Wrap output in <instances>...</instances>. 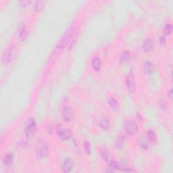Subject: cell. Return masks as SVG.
<instances>
[{"label":"cell","mask_w":173,"mask_h":173,"mask_svg":"<svg viewBox=\"0 0 173 173\" xmlns=\"http://www.w3.org/2000/svg\"><path fill=\"white\" fill-rule=\"evenodd\" d=\"M118 169H119V164H118V162H116L115 161H112L109 163L107 172H114Z\"/></svg>","instance_id":"cell-16"},{"label":"cell","mask_w":173,"mask_h":173,"mask_svg":"<svg viewBox=\"0 0 173 173\" xmlns=\"http://www.w3.org/2000/svg\"><path fill=\"white\" fill-rule=\"evenodd\" d=\"M124 128L126 132L129 135H136L139 131V127L137 123L132 120H126L124 123Z\"/></svg>","instance_id":"cell-3"},{"label":"cell","mask_w":173,"mask_h":173,"mask_svg":"<svg viewBox=\"0 0 173 173\" xmlns=\"http://www.w3.org/2000/svg\"><path fill=\"white\" fill-rule=\"evenodd\" d=\"M56 133L61 139L64 140L70 139L72 137V133L69 128L64 127L61 125H58L56 128Z\"/></svg>","instance_id":"cell-5"},{"label":"cell","mask_w":173,"mask_h":173,"mask_svg":"<svg viewBox=\"0 0 173 173\" xmlns=\"http://www.w3.org/2000/svg\"><path fill=\"white\" fill-rule=\"evenodd\" d=\"M131 59V54L129 53L128 51L125 50V52L123 53L121 56V59H120V62L123 63H126L128 62L129 60Z\"/></svg>","instance_id":"cell-19"},{"label":"cell","mask_w":173,"mask_h":173,"mask_svg":"<svg viewBox=\"0 0 173 173\" xmlns=\"http://www.w3.org/2000/svg\"><path fill=\"white\" fill-rule=\"evenodd\" d=\"M45 1H36L35 4V9L36 12H40L44 8Z\"/></svg>","instance_id":"cell-21"},{"label":"cell","mask_w":173,"mask_h":173,"mask_svg":"<svg viewBox=\"0 0 173 173\" xmlns=\"http://www.w3.org/2000/svg\"><path fill=\"white\" fill-rule=\"evenodd\" d=\"M101 61L98 58H95L93 60L92 66L95 70H97V71L99 70V69H100V68H101Z\"/></svg>","instance_id":"cell-18"},{"label":"cell","mask_w":173,"mask_h":173,"mask_svg":"<svg viewBox=\"0 0 173 173\" xmlns=\"http://www.w3.org/2000/svg\"><path fill=\"white\" fill-rule=\"evenodd\" d=\"M18 49L15 45H12L8 49L4 51L2 54L1 60L3 63H8L12 62L18 54Z\"/></svg>","instance_id":"cell-2"},{"label":"cell","mask_w":173,"mask_h":173,"mask_svg":"<svg viewBox=\"0 0 173 173\" xmlns=\"http://www.w3.org/2000/svg\"><path fill=\"white\" fill-rule=\"evenodd\" d=\"M29 4H30L29 1H20L18 2L19 6L22 7V8H25V7L28 6Z\"/></svg>","instance_id":"cell-26"},{"label":"cell","mask_w":173,"mask_h":173,"mask_svg":"<svg viewBox=\"0 0 173 173\" xmlns=\"http://www.w3.org/2000/svg\"><path fill=\"white\" fill-rule=\"evenodd\" d=\"M99 125L100 126L101 129H103L104 131H106L109 128L110 123H109V121L107 117L101 116L99 120Z\"/></svg>","instance_id":"cell-12"},{"label":"cell","mask_w":173,"mask_h":173,"mask_svg":"<svg viewBox=\"0 0 173 173\" xmlns=\"http://www.w3.org/2000/svg\"><path fill=\"white\" fill-rule=\"evenodd\" d=\"M153 46V41L150 39H147L144 41V42L143 43L142 48L145 52H150L152 50Z\"/></svg>","instance_id":"cell-14"},{"label":"cell","mask_w":173,"mask_h":173,"mask_svg":"<svg viewBox=\"0 0 173 173\" xmlns=\"http://www.w3.org/2000/svg\"><path fill=\"white\" fill-rule=\"evenodd\" d=\"M73 32V28H70L69 30L66 31V33L64 34V35L62 36L60 40L58 41V43L56 45V48L58 49H63L66 46L70 40V38L71 37L72 34Z\"/></svg>","instance_id":"cell-6"},{"label":"cell","mask_w":173,"mask_h":173,"mask_svg":"<svg viewBox=\"0 0 173 173\" xmlns=\"http://www.w3.org/2000/svg\"><path fill=\"white\" fill-rule=\"evenodd\" d=\"M101 156H102V158H103L105 161H106V162L109 161V154H108V153L106 152V151H105V150L102 151Z\"/></svg>","instance_id":"cell-24"},{"label":"cell","mask_w":173,"mask_h":173,"mask_svg":"<svg viewBox=\"0 0 173 173\" xmlns=\"http://www.w3.org/2000/svg\"><path fill=\"white\" fill-rule=\"evenodd\" d=\"M123 143H124V138L122 137V136H120V137L118 138V141H117V147L119 148L123 147Z\"/></svg>","instance_id":"cell-25"},{"label":"cell","mask_w":173,"mask_h":173,"mask_svg":"<svg viewBox=\"0 0 173 173\" xmlns=\"http://www.w3.org/2000/svg\"><path fill=\"white\" fill-rule=\"evenodd\" d=\"M172 32V26L170 24H166L165 27L164 28V33L166 35H169Z\"/></svg>","instance_id":"cell-22"},{"label":"cell","mask_w":173,"mask_h":173,"mask_svg":"<svg viewBox=\"0 0 173 173\" xmlns=\"http://www.w3.org/2000/svg\"><path fill=\"white\" fill-rule=\"evenodd\" d=\"M159 41H160V45H165L166 43V39L164 38V36H160Z\"/></svg>","instance_id":"cell-27"},{"label":"cell","mask_w":173,"mask_h":173,"mask_svg":"<svg viewBox=\"0 0 173 173\" xmlns=\"http://www.w3.org/2000/svg\"><path fill=\"white\" fill-rule=\"evenodd\" d=\"M147 139L151 143H155L156 141V135L155 132L152 130L148 131L147 132Z\"/></svg>","instance_id":"cell-20"},{"label":"cell","mask_w":173,"mask_h":173,"mask_svg":"<svg viewBox=\"0 0 173 173\" xmlns=\"http://www.w3.org/2000/svg\"><path fill=\"white\" fill-rule=\"evenodd\" d=\"M62 116L65 121L69 122L73 118L72 109L68 106L64 107L62 111Z\"/></svg>","instance_id":"cell-10"},{"label":"cell","mask_w":173,"mask_h":173,"mask_svg":"<svg viewBox=\"0 0 173 173\" xmlns=\"http://www.w3.org/2000/svg\"><path fill=\"white\" fill-rule=\"evenodd\" d=\"M138 143L141 147L143 148L144 150L147 149L148 145H149V140H148L147 137H146L145 135H141L140 137L138 138Z\"/></svg>","instance_id":"cell-13"},{"label":"cell","mask_w":173,"mask_h":173,"mask_svg":"<svg viewBox=\"0 0 173 173\" xmlns=\"http://www.w3.org/2000/svg\"><path fill=\"white\" fill-rule=\"evenodd\" d=\"M108 103L109 106L111 107V108L113 109L114 111H117L118 109L119 108V105L118 103V101L114 98L113 97H109L108 99Z\"/></svg>","instance_id":"cell-15"},{"label":"cell","mask_w":173,"mask_h":173,"mask_svg":"<svg viewBox=\"0 0 173 173\" xmlns=\"http://www.w3.org/2000/svg\"><path fill=\"white\" fill-rule=\"evenodd\" d=\"M84 147H85V150L86 151V152L88 153V154H90L91 153V144L89 141H85L84 142Z\"/></svg>","instance_id":"cell-23"},{"label":"cell","mask_w":173,"mask_h":173,"mask_svg":"<svg viewBox=\"0 0 173 173\" xmlns=\"http://www.w3.org/2000/svg\"><path fill=\"white\" fill-rule=\"evenodd\" d=\"M143 71L145 74H152L155 71V65L152 61H146L143 65Z\"/></svg>","instance_id":"cell-9"},{"label":"cell","mask_w":173,"mask_h":173,"mask_svg":"<svg viewBox=\"0 0 173 173\" xmlns=\"http://www.w3.org/2000/svg\"><path fill=\"white\" fill-rule=\"evenodd\" d=\"M37 131V126L33 118L28 120L25 126V134L27 138H32Z\"/></svg>","instance_id":"cell-4"},{"label":"cell","mask_w":173,"mask_h":173,"mask_svg":"<svg viewBox=\"0 0 173 173\" xmlns=\"http://www.w3.org/2000/svg\"><path fill=\"white\" fill-rule=\"evenodd\" d=\"M74 166V160H73L72 158H69L63 162L62 164V169L64 172H69L70 170H72Z\"/></svg>","instance_id":"cell-8"},{"label":"cell","mask_w":173,"mask_h":173,"mask_svg":"<svg viewBox=\"0 0 173 173\" xmlns=\"http://www.w3.org/2000/svg\"><path fill=\"white\" fill-rule=\"evenodd\" d=\"M35 153L39 159H43L47 156L49 153L48 146L44 139H40L36 141L35 145Z\"/></svg>","instance_id":"cell-1"},{"label":"cell","mask_w":173,"mask_h":173,"mask_svg":"<svg viewBox=\"0 0 173 173\" xmlns=\"http://www.w3.org/2000/svg\"><path fill=\"white\" fill-rule=\"evenodd\" d=\"M126 85H127V88L128 91L131 93H133L135 90V79H134L133 72L131 71L128 72V74L126 76Z\"/></svg>","instance_id":"cell-7"},{"label":"cell","mask_w":173,"mask_h":173,"mask_svg":"<svg viewBox=\"0 0 173 173\" xmlns=\"http://www.w3.org/2000/svg\"><path fill=\"white\" fill-rule=\"evenodd\" d=\"M27 36L28 31H26L25 24H22L18 30V37L21 41H24L26 39Z\"/></svg>","instance_id":"cell-11"},{"label":"cell","mask_w":173,"mask_h":173,"mask_svg":"<svg viewBox=\"0 0 173 173\" xmlns=\"http://www.w3.org/2000/svg\"><path fill=\"white\" fill-rule=\"evenodd\" d=\"M169 96L170 99H172V89H170V91H169Z\"/></svg>","instance_id":"cell-28"},{"label":"cell","mask_w":173,"mask_h":173,"mask_svg":"<svg viewBox=\"0 0 173 173\" xmlns=\"http://www.w3.org/2000/svg\"><path fill=\"white\" fill-rule=\"evenodd\" d=\"M13 159H14L13 153H7L4 158V164H6L7 166L10 165L12 163V162H13Z\"/></svg>","instance_id":"cell-17"}]
</instances>
